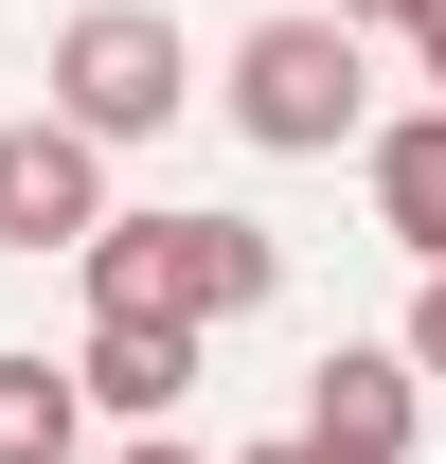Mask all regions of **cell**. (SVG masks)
Masks as SVG:
<instances>
[{"label": "cell", "mask_w": 446, "mask_h": 464, "mask_svg": "<svg viewBox=\"0 0 446 464\" xmlns=\"http://www.w3.org/2000/svg\"><path fill=\"white\" fill-rule=\"evenodd\" d=\"M393 36H411V72H429V90H446V0H411V18H393Z\"/></svg>", "instance_id": "cell-10"}, {"label": "cell", "mask_w": 446, "mask_h": 464, "mask_svg": "<svg viewBox=\"0 0 446 464\" xmlns=\"http://www.w3.org/2000/svg\"><path fill=\"white\" fill-rule=\"evenodd\" d=\"M72 286H90V322H268L286 304V232L268 215H90L72 232Z\"/></svg>", "instance_id": "cell-1"}, {"label": "cell", "mask_w": 446, "mask_h": 464, "mask_svg": "<svg viewBox=\"0 0 446 464\" xmlns=\"http://www.w3.org/2000/svg\"><path fill=\"white\" fill-rule=\"evenodd\" d=\"M179 108H197V54H179L161 0H90V18H54V125H90V143H161Z\"/></svg>", "instance_id": "cell-3"}, {"label": "cell", "mask_w": 446, "mask_h": 464, "mask_svg": "<svg viewBox=\"0 0 446 464\" xmlns=\"http://www.w3.org/2000/svg\"><path fill=\"white\" fill-rule=\"evenodd\" d=\"M393 357H411V375H446V268L411 286V340H393Z\"/></svg>", "instance_id": "cell-9"}, {"label": "cell", "mask_w": 446, "mask_h": 464, "mask_svg": "<svg viewBox=\"0 0 446 464\" xmlns=\"http://www.w3.org/2000/svg\"><path fill=\"white\" fill-rule=\"evenodd\" d=\"M72 393L108 411V429H161V411L197 393V322H90V340H72Z\"/></svg>", "instance_id": "cell-6"}, {"label": "cell", "mask_w": 446, "mask_h": 464, "mask_svg": "<svg viewBox=\"0 0 446 464\" xmlns=\"http://www.w3.org/2000/svg\"><path fill=\"white\" fill-rule=\"evenodd\" d=\"M125 464H215V447H179V429H143V447H125Z\"/></svg>", "instance_id": "cell-11"}, {"label": "cell", "mask_w": 446, "mask_h": 464, "mask_svg": "<svg viewBox=\"0 0 446 464\" xmlns=\"http://www.w3.org/2000/svg\"><path fill=\"white\" fill-rule=\"evenodd\" d=\"M72 447H90L72 357H0V464H72Z\"/></svg>", "instance_id": "cell-8"}, {"label": "cell", "mask_w": 446, "mask_h": 464, "mask_svg": "<svg viewBox=\"0 0 446 464\" xmlns=\"http://www.w3.org/2000/svg\"><path fill=\"white\" fill-rule=\"evenodd\" d=\"M108 215V143L90 125H0V250H72V232Z\"/></svg>", "instance_id": "cell-4"}, {"label": "cell", "mask_w": 446, "mask_h": 464, "mask_svg": "<svg viewBox=\"0 0 446 464\" xmlns=\"http://www.w3.org/2000/svg\"><path fill=\"white\" fill-rule=\"evenodd\" d=\"M411 411H429V375L393 340H339L322 375H304V447L322 464H411Z\"/></svg>", "instance_id": "cell-5"}, {"label": "cell", "mask_w": 446, "mask_h": 464, "mask_svg": "<svg viewBox=\"0 0 446 464\" xmlns=\"http://www.w3.org/2000/svg\"><path fill=\"white\" fill-rule=\"evenodd\" d=\"M215 464H322V447H304V429H286V447H215Z\"/></svg>", "instance_id": "cell-12"}, {"label": "cell", "mask_w": 446, "mask_h": 464, "mask_svg": "<svg viewBox=\"0 0 446 464\" xmlns=\"http://www.w3.org/2000/svg\"><path fill=\"white\" fill-rule=\"evenodd\" d=\"M322 18H357V36H375V18H411V0H322Z\"/></svg>", "instance_id": "cell-13"}, {"label": "cell", "mask_w": 446, "mask_h": 464, "mask_svg": "<svg viewBox=\"0 0 446 464\" xmlns=\"http://www.w3.org/2000/svg\"><path fill=\"white\" fill-rule=\"evenodd\" d=\"M232 143H268V161H339L357 125H375V36L357 18H322V0H286V18H250L215 72Z\"/></svg>", "instance_id": "cell-2"}, {"label": "cell", "mask_w": 446, "mask_h": 464, "mask_svg": "<svg viewBox=\"0 0 446 464\" xmlns=\"http://www.w3.org/2000/svg\"><path fill=\"white\" fill-rule=\"evenodd\" d=\"M357 179H375V232H393V250H411V268H446V108L357 125Z\"/></svg>", "instance_id": "cell-7"}]
</instances>
